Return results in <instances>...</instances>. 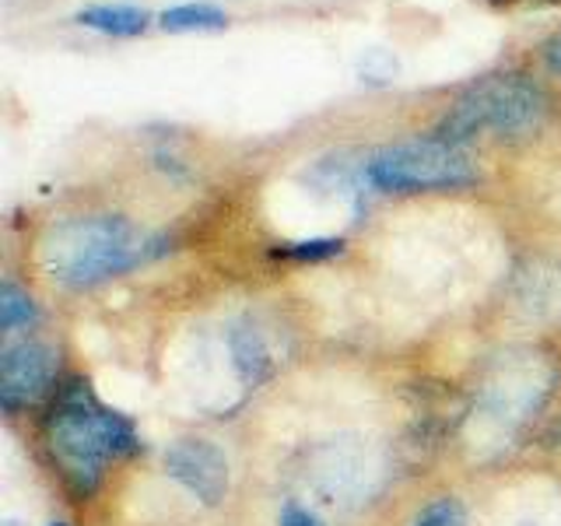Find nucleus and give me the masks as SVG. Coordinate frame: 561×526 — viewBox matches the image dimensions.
<instances>
[{
    "instance_id": "obj_1",
    "label": "nucleus",
    "mask_w": 561,
    "mask_h": 526,
    "mask_svg": "<svg viewBox=\"0 0 561 526\" xmlns=\"http://www.w3.org/2000/svg\"><path fill=\"white\" fill-rule=\"evenodd\" d=\"M43 435L53 464L78 495H92L105 478V467L140 449L134 421L105 408L88 379H67L57 386Z\"/></svg>"
},
{
    "instance_id": "obj_2",
    "label": "nucleus",
    "mask_w": 561,
    "mask_h": 526,
    "mask_svg": "<svg viewBox=\"0 0 561 526\" xmlns=\"http://www.w3.org/2000/svg\"><path fill=\"white\" fill-rule=\"evenodd\" d=\"M165 250L169 236H145L137 225L119 215H84L49 228L43 260L60 285L81 291L127 274L140 263L162 256Z\"/></svg>"
},
{
    "instance_id": "obj_3",
    "label": "nucleus",
    "mask_w": 561,
    "mask_h": 526,
    "mask_svg": "<svg viewBox=\"0 0 561 526\" xmlns=\"http://www.w3.org/2000/svg\"><path fill=\"white\" fill-rule=\"evenodd\" d=\"M548 92L523 70H502V75H484L473 84H467L453 105L435 123L432 137L446 140V145L463 148L467 140L481 134L513 137L537 130L543 116H548Z\"/></svg>"
},
{
    "instance_id": "obj_4",
    "label": "nucleus",
    "mask_w": 561,
    "mask_h": 526,
    "mask_svg": "<svg viewBox=\"0 0 561 526\" xmlns=\"http://www.w3.org/2000/svg\"><path fill=\"white\" fill-rule=\"evenodd\" d=\"M365 175L376 190H386V193L467 190L478 183V169H473L470 155L432 134L379 148L365 162Z\"/></svg>"
},
{
    "instance_id": "obj_5",
    "label": "nucleus",
    "mask_w": 561,
    "mask_h": 526,
    "mask_svg": "<svg viewBox=\"0 0 561 526\" xmlns=\"http://www.w3.org/2000/svg\"><path fill=\"white\" fill-rule=\"evenodd\" d=\"M57 379V355L43 341H8L0 355V408L18 414L39 400Z\"/></svg>"
},
{
    "instance_id": "obj_6",
    "label": "nucleus",
    "mask_w": 561,
    "mask_h": 526,
    "mask_svg": "<svg viewBox=\"0 0 561 526\" xmlns=\"http://www.w3.org/2000/svg\"><path fill=\"white\" fill-rule=\"evenodd\" d=\"M165 473L204 505H218L228 491V460L210 438H175L165 449Z\"/></svg>"
},
{
    "instance_id": "obj_7",
    "label": "nucleus",
    "mask_w": 561,
    "mask_h": 526,
    "mask_svg": "<svg viewBox=\"0 0 561 526\" xmlns=\"http://www.w3.org/2000/svg\"><path fill=\"white\" fill-rule=\"evenodd\" d=\"M78 25L95 28L102 35H116V39H134V35L148 32L151 14L137 4H95L78 11Z\"/></svg>"
},
{
    "instance_id": "obj_8",
    "label": "nucleus",
    "mask_w": 561,
    "mask_h": 526,
    "mask_svg": "<svg viewBox=\"0 0 561 526\" xmlns=\"http://www.w3.org/2000/svg\"><path fill=\"white\" fill-rule=\"evenodd\" d=\"M158 25L172 35H186V32H225L228 28V14L215 4H180L158 14Z\"/></svg>"
},
{
    "instance_id": "obj_9",
    "label": "nucleus",
    "mask_w": 561,
    "mask_h": 526,
    "mask_svg": "<svg viewBox=\"0 0 561 526\" xmlns=\"http://www.w3.org/2000/svg\"><path fill=\"white\" fill-rule=\"evenodd\" d=\"M232 355H236V368L245 386H256L263 382V376L271 373V355L263 347L260 333L250 327H236L232 330Z\"/></svg>"
},
{
    "instance_id": "obj_10",
    "label": "nucleus",
    "mask_w": 561,
    "mask_h": 526,
    "mask_svg": "<svg viewBox=\"0 0 561 526\" xmlns=\"http://www.w3.org/2000/svg\"><path fill=\"white\" fill-rule=\"evenodd\" d=\"M35 323V306H32V295L22 291L8 277L0 285V327H4L8 338H14L18 330H28Z\"/></svg>"
},
{
    "instance_id": "obj_11",
    "label": "nucleus",
    "mask_w": 561,
    "mask_h": 526,
    "mask_svg": "<svg viewBox=\"0 0 561 526\" xmlns=\"http://www.w3.org/2000/svg\"><path fill=\"white\" fill-rule=\"evenodd\" d=\"M344 239H302V242H277L271 256L295 260V263H320L330 256H341Z\"/></svg>"
},
{
    "instance_id": "obj_12",
    "label": "nucleus",
    "mask_w": 561,
    "mask_h": 526,
    "mask_svg": "<svg viewBox=\"0 0 561 526\" xmlns=\"http://www.w3.org/2000/svg\"><path fill=\"white\" fill-rule=\"evenodd\" d=\"M414 526H467V513L456 499H438L414 519Z\"/></svg>"
},
{
    "instance_id": "obj_13",
    "label": "nucleus",
    "mask_w": 561,
    "mask_h": 526,
    "mask_svg": "<svg viewBox=\"0 0 561 526\" xmlns=\"http://www.w3.org/2000/svg\"><path fill=\"white\" fill-rule=\"evenodd\" d=\"M280 526H323V519L316 513H309L306 505L288 502L285 508H280Z\"/></svg>"
},
{
    "instance_id": "obj_14",
    "label": "nucleus",
    "mask_w": 561,
    "mask_h": 526,
    "mask_svg": "<svg viewBox=\"0 0 561 526\" xmlns=\"http://www.w3.org/2000/svg\"><path fill=\"white\" fill-rule=\"evenodd\" d=\"M540 57H543V67H548L551 75H558V78H561V28H558V32H551L548 39H543Z\"/></svg>"
},
{
    "instance_id": "obj_15",
    "label": "nucleus",
    "mask_w": 561,
    "mask_h": 526,
    "mask_svg": "<svg viewBox=\"0 0 561 526\" xmlns=\"http://www.w3.org/2000/svg\"><path fill=\"white\" fill-rule=\"evenodd\" d=\"M491 4L502 8V4H516V0H491ZM543 4H561V0H543Z\"/></svg>"
},
{
    "instance_id": "obj_16",
    "label": "nucleus",
    "mask_w": 561,
    "mask_h": 526,
    "mask_svg": "<svg viewBox=\"0 0 561 526\" xmlns=\"http://www.w3.org/2000/svg\"><path fill=\"white\" fill-rule=\"evenodd\" d=\"M49 526H67V523H49Z\"/></svg>"
}]
</instances>
